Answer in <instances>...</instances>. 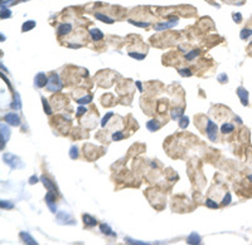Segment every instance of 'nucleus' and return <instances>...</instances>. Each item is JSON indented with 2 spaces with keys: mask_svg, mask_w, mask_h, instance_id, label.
<instances>
[{
  "mask_svg": "<svg viewBox=\"0 0 252 245\" xmlns=\"http://www.w3.org/2000/svg\"><path fill=\"white\" fill-rule=\"evenodd\" d=\"M3 161L8 165L11 170H22L25 167L24 162L20 160V157L15 156L14 154H4L3 155Z\"/></svg>",
  "mask_w": 252,
  "mask_h": 245,
  "instance_id": "obj_1",
  "label": "nucleus"
},
{
  "mask_svg": "<svg viewBox=\"0 0 252 245\" xmlns=\"http://www.w3.org/2000/svg\"><path fill=\"white\" fill-rule=\"evenodd\" d=\"M62 88H63V83H62V81H61L59 76L57 74V73L52 72L51 76H49V79H48L47 91H49V92H59Z\"/></svg>",
  "mask_w": 252,
  "mask_h": 245,
  "instance_id": "obj_2",
  "label": "nucleus"
},
{
  "mask_svg": "<svg viewBox=\"0 0 252 245\" xmlns=\"http://www.w3.org/2000/svg\"><path fill=\"white\" fill-rule=\"evenodd\" d=\"M10 134H11V131L7 122L0 125V148H1V151L5 148V145H7V142L10 138Z\"/></svg>",
  "mask_w": 252,
  "mask_h": 245,
  "instance_id": "obj_3",
  "label": "nucleus"
},
{
  "mask_svg": "<svg viewBox=\"0 0 252 245\" xmlns=\"http://www.w3.org/2000/svg\"><path fill=\"white\" fill-rule=\"evenodd\" d=\"M206 132H207V137L209 138L212 142H216V141H217V136H218V126L214 123L213 121L207 120Z\"/></svg>",
  "mask_w": 252,
  "mask_h": 245,
  "instance_id": "obj_4",
  "label": "nucleus"
},
{
  "mask_svg": "<svg viewBox=\"0 0 252 245\" xmlns=\"http://www.w3.org/2000/svg\"><path fill=\"white\" fill-rule=\"evenodd\" d=\"M178 20H179V19H178V16H169V20L155 24V30H158V32H162V30L170 29V28H173V27L176 25Z\"/></svg>",
  "mask_w": 252,
  "mask_h": 245,
  "instance_id": "obj_5",
  "label": "nucleus"
},
{
  "mask_svg": "<svg viewBox=\"0 0 252 245\" xmlns=\"http://www.w3.org/2000/svg\"><path fill=\"white\" fill-rule=\"evenodd\" d=\"M56 196H57L56 192L48 191V192L46 194V197H44L46 204H47V206H48V209L51 210V212H53V214H57V212H58V211H57V205H56Z\"/></svg>",
  "mask_w": 252,
  "mask_h": 245,
  "instance_id": "obj_6",
  "label": "nucleus"
},
{
  "mask_svg": "<svg viewBox=\"0 0 252 245\" xmlns=\"http://www.w3.org/2000/svg\"><path fill=\"white\" fill-rule=\"evenodd\" d=\"M4 121L7 122L9 126H13V127H19L22 125V120L19 117V114L15 113V112H9L4 116Z\"/></svg>",
  "mask_w": 252,
  "mask_h": 245,
  "instance_id": "obj_7",
  "label": "nucleus"
},
{
  "mask_svg": "<svg viewBox=\"0 0 252 245\" xmlns=\"http://www.w3.org/2000/svg\"><path fill=\"white\" fill-rule=\"evenodd\" d=\"M48 79H49V77H47V74H46L44 72H39V73H37L35 77H34V87H37V88L47 87V84H48Z\"/></svg>",
  "mask_w": 252,
  "mask_h": 245,
  "instance_id": "obj_8",
  "label": "nucleus"
},
{
  "mask_svg": "<svg viewBox=\"0 0 252 245\" xmlns=\"http://www.w3.org/2000/svg\"><path fill=\"white\" fill-rule=\"evenodd\" d=\"M57 221L59 224H66V225H75L76 221L71 218V215L66 211H58L57 212Z\"/></svg>",
  "mask_w": 252,
  "mask_h": 245,
  "instance_id": "obj_9",
  "label": "nucleus"
},
{
  "mask_svg": "<svg viewBox=\"0 0 252 245\" xmlns=\"http://www.w3.org/2000/svg\"><path fill=\"white\" fill-rule=\"evenodd\" d=\"M40 179V182L43 183V185H44V187L48 190V191H53V192H56L57 195H59V191H58V187L56 186V183H54L51 179H49V177H47V176H40L39 177Z\"/></svg>",
  "mask_w": 252,
  "mask_h": 245,
  "instance_id": "obj_10",
  "label": "nucleus"
},
{
  "mask_svg": "<svg viewBox=\"0 0 252 245\" xmlns=\"http://www.w3.org/2000/svg\"><path fill=\"white\" fill-rule=\"evenodd\" d=\"M236 92H237V96L239 98V101H241V103H242V106L247 107L248 106V96H250L248 91L245 87H242V85H239V87L236 89Z\"/></svg>",
  "mask_w": 252,
  "mask_h": 245,
  "instance_id": "obj_11",
  "label": "nucleus"
},
{
  "mask_svg": "<svg viewBox=\"0 0 252 245\" xmlns=\"http://www.w3.org/2000/svg\"><path fill=\"white\" fill-rule=\"evenodd\" d=\"M10 108L13 109V111H20L23 108V102H22V98H20V94L18 93V92H14L13 93V101L10 103Z\"/></svg>",
  "mask_w": 252,
  "mask_h": 245,
  "instance_id": "obj_12",
  "label": "nucleus"
},
{
  "mask_svg": "<svg viewBox=\"0 0 252 245\" xmlns=\"http://www.w3.org/2000/svg\"><path fill=\"white\" fill-rule=\"evenodd\" d=\"M19 238L22 239V241L24 244H28V245H38V241L29 234L27 231H20L19 232Z\"/></svg>",
  "mask_w": 252,
  "mask_h": 245,
  "instance_id": "obj_13",
  "label": "nucleus"
},
{
  "mask_svg": "<svg viewBox=\"0 0 252 245\" xmlns=\"http://www.w3.org/2000/svg\"><path fill=\"white\" fill-rule=\"evenodd\" d=\"M71 32H72V24H70V23H62V24H59L58 28H57V34L59 36L67 35Z\"/></svg>",
  "mask_w": 252,
  "mask_h": 245,
  "instance_id": "obj_14",
  "label": "nucleus"
},
{
  "mask_svg": "<svg viewBox=\"0 0 252 245\" xmlns=\"http://www.w3.org/2000/svg\"><path fill=\"white\" fill-rule=\"evenodd\" d=\"M202 243V238L197 231H192L187 238V244L189 245H198Z\"/></svg>",
  "mask_w": 252,
  "mask_h": 245,
  "instance_id": "obj_15",
  "label": "nucleus"
},
{
  "mask_svg": "<svg viewBox=\"0 0 252 245\" xmlns=\"http://www.w3.org/2000/svg\"><path fill=\"white\" fill-rule=\"evenodd\" d=\"M88 33H90V35H91L92 40H95V42H100V40L103 39V33H102L98 28H91V29L88 30Z\"/></svg>",
  "mask_w": 252,
  "mask_h": 245,
  "instance_id": "obj_16",
  "label": "nucleus"
},
{
  "mask_svg": "<svg viewBox=\"0 0 252 245\" xmlns=\"http://www.w3.org/2000/svg\"><path fill=\"white\" fill-rule=\"evenodd\" d=\"M82 220H83L84 225H86V226H88V228H93V226H96V225H97V220H96L93 216H91L90 214H83Z\"/></svg>",
  "mask_w": 252,
  "mask_h": 245,
  "instance_id": "obj_17",
  "label": "nucleus"
},
{
  "mask_svg": "<svg viewBox=\"0 0 252 245\" xmlns=\"http://www.w3.org/2000/svg\"><path fill=\"white\" fill-rule=\"evenodd\" d=\"M183 116H184V109L182 107L174 108L173 111L170 112V117H171V120H173V121H179L180 117H183Z\"/></svg>",
  "mask_w": 252,
  "mask_h": 245,
  "instance_id": "obj_18",
  "label": "nucleus"
},
{
  "mask_svg": "<svg viewBox=\"0 0 252 245\" xmlns=\"http://www.w3.org/2000/svg\"><path fill=\"white\" fill-rule=\"evenodd\" d=\"M100 231L102 232L103 235H108V236H114V238L116 236V232L110 228L107 224H101L100 225Z\"/></svg>",
  "mask_w": 252,
  "mask_h": 245,
  "instance_id": "obj_19",
  "label": "nucleus"
},
{
  "mask_svg": "<svg viewBox=\"0 0 252 245\" xmlns=\"http://www.w3.org/2000/svg\"><path fill=\"white\" fill-rule=\"evenodd\" d=\"M95 18L97 20H100L102 23H106V24H114L115 23V20L112 19V18H110V16L102 14V13H95Z\"/></svg>",
  "mask_w": 252,
  "mask_h": 245,
  "instance_id": "obj_20",
  "label": "nucleus"
},
{
  "mask_svg": "<svg viewBox=\"0 0 252 245\" xmlns=\"http://www.w3.org/2000/svg\"><path fill=\"white\" fill-rule=\"evenodd\" d=\"M146 128L149 130L150 132H155L160 128V123L156 121V120H150L146 122Z\"/></svg>",
  "mask_w": 252,
  "mask_h": 245,
  "instance_id": "obj_21",
  "label": "nucleus"
},
{
  "mask_svg": "<svg viewBox=\"0 0 252 245\" xmlns=\"http://www.w3.org/2000/svg\"><path fill=\"white\" fill-rule=\"evenodd\" d=\"M35 25H37L35 20H25L23 23V25H22V32L23 33L29 32V30H32L33 28H35Z\"/></svg>",
  "mask_w": 252,
  "mask_h": 245,
  "instance_id": "obj_22",
  "label": "nucleus"
},
{
  "mask_svg": "<svg viewBox=\"0 0 252 245\" xmlns=\"http://www.w3.org/2000/svg\"><path fill=\"white\" fill-rule=\"evenodd\" d=\"M92 101H93V96H92V94H87V96H84V97L78 98V99H77L76 102L78 103V105L86 106V105H88V103H91Z\"/></svg>",
  "mask_w": 252,
  "mask_h": 245,
  "instance_id": "obj_23",
  "label": "nucleus"
},
{
  "mask_svg": "<svg viewBox=\"0 0 252 245\" xmlns=\"http://www.w3.org/2000/svg\"><path fill=\"white\" fill-rule=\"evenodd\" d=\"M11 16V10H9L8 7L5 5H1V9H0V18L4 20V19H9Z\"/></svg>",
  "mask_w": 252,
  "mask_h": 245,
  "instance_id": "obj_24",
  "label": "nucleus"
},
{
  "mask_svg": "<svg viewBox=\"0 0 252 245\" xmlns=\"http://www.w3.org/2000/svg\"><path fill=\"white\" fill-rule=\"evenodd\" d=\"M40 99H42V105H43V109H44V113H46L47 116H51V114L53 113V109H52L51 106H49V103H48V101L46 99V97H42Z\"/></svg>",
  "mask_w": 252,
  "mask_h": 245,
  "instance_id": "obj_25",
  "label": "nucleus"
},
{
  "mask_svg": "<svg viewBox=\"0 0 252 245\" xmlns=\"http://www.w3.org/2000/svg\"><path fill=\"white\" fill-rule=\"evenodd\" d=\"M235 131V126H233L232 123H223L222 126H221V132H222L223 134H227V133H231Z\"/></svg>",
  "mask_w": 252,
  "mask_h": 245,
  "instance_id": "obj_26",
  "label": "nucleus"
},
{
  "mask_svg": "<svg viewBox=\"0 0 252 245\" xmlns=\"http://www.w3.org/2000/svg\"><path fill=\"white\" fill-rule=\"evenodd\" d=\"M199 50L198 49H193V50H189L187 54H185V60H188V62H192V60H194L197 57L199 56Z\"/></svg>",
  "mask_w": 252,
  "mask_h": 245,
  "instance_id": "obj_27",
  "label": "nucleus"
},
{
  "mask_svg": "<svg viewBox=\"0 0 252 245\" xmlns=\"http://www.w3.org/2000/svg\"><path fill=\"white\" fill-rule=\"evenodd\" d=\"M250 36H252V29H250V28H243L241 32H239V38L242 40H247Z\"/></svg>",
  "mask_w": 252,
  "mask_h": 245,
  "instance_id": "obj_28",
  "label": "nucleus"
},
{
  "mask_svg": "<svg viewBox=\"0 0 252 245\" xmlns=\"http://www.w3.org/2000/svg\"><path fill=\"white\" fill-rule=\"evenodd\" d=\"M127 22L131 24V25L135 27H139V28H149L150 27V23L149 22H136L134 19H127Z\"/></svg>",
  "mask_w": 252,
  "mask_h": 245,
  "instance_id": "obj_29",
  "label": "nucleus"
},
{
  "mask_svg": "<svg viewBox=\"0 0 252 245\" xmlns=\"http://www.w3.org/2000/svg\"><path fill=\"white\" fill-rule=\"evenodd\" d=\"M0 207L5 210H13L14 209V204L13 201H9V200H1L0 201Z\"/></svg>",
  "mask_w": 252,
  "mask_h": 245,
  "instance_id": "obj_30",
  "label": "nucleus"
},
{
  "mask_svg": "<svg viewBox=\"0 0 252 245\" xmlns=\"http://www.w3.org/2000/svg\"><path fill=\"white\" fill-rule=\"evenodd\" d=\"M129 57H131V58L136 59V60H144L145 57H146V54L139 53V52H129Z\"/></svg>",
  "mask_w": 252,
  "mask_h": 245,
  "instance_id": "obj_31",
  "label": "nucleus"
},
{
  "mask_svg": "<svg viewBox=\"0 0 252 245\" xmlns=\"http://www.w3.org/2000/svg\"><path fill=\"white\" fill-rule=\"evenodd\" d=\"M68 155H70V158L71 160H77L78 158V147L77 146H72L71 148H70V152H68Z\"/></svg>",
  "mask_w": 252,
  "mask_h": 245,
  "instance_id": "obj_32",
  "label": "nucleus"
},
{
  "mask_svg": "<svg viewBox=\"0 0 252 245\" xmlns=\"http://www.w3.org/2000/svg\"><path fill=\"white\" fill-rule=\"evenodd\" d=\"M178 123H179V127L182 128V130H185V128L189 126V117L183 116V117H180V120L178 121Z\"/></svg>",
  "mask_w": 252,
  "mask_h": 245,
  "instance_id": "obj_33",
  "label": "nucleus"
},
{
  "mask_svg": "<svg viewBox=\"0 0 252 245\" xmlns=\"http://www.w3.org/2000/svg\"><path fill=\"white\" fill-rule=\"evenodd\" d=\"M125 243L126 244H131V245H149V243H146V241L135 240V239H131V238H125Z\"/></svg>",
  "mask_w": 252,
  "mask_h": 245,
  "instance_id": "obj_34",
  "label": "nucleus"
},
{
  "mask_svg": "<svg viewBox=\"0 0 252 245\" xmlns=\"http://www.w3.org/2000/svg\"><path fill=\"white\" fill-rule=\"evenodd\" d=\"M111 138H112V141H115V142H117V141H122L125 138V134L122 133L121 131H116V132L112 133Z\"/></svg>",
  "mask_w": 252,
  "mask_h": 245,
  "instance_id": "obj_35",
  "label": "nucleus"
},
{
  "mask_svg": "<svg viewBox=\"0 0 252 245\" xmlns=\"http://www.w3.org/2000/svg\"><path fill=\"white\" fill-rule=\"evenodd\" d=\"M178 73H179V76L182 77H192L193 73L189 68H179L178 69Z\"/></svg>",
  "mask_w": 252,
  "mask_h": 245,
  "instance_id": "obj_36",
  "label": "nucleus"
},
{
  "mask_svg": "<svg viewBox=\"0 0 252 245\" xmlns=\"http://www.w3.org/2000/svg\"><path fill=\"white\" fill-rule=\"evenodd\" d=\"M206 206L209 207V209H218V207H219V204L217 203V201L212 200V199H207V200H206Z\"/></svg>",
  "mask_w": 252,
  "mask_h": 245,
  "instance_id": "obj_37",
  "label": "nucleus"
},
{
  "mask_svg": "<svg viewBox=\"0 0 252 245\" xmlns=\"http://www.w3.org/2000/svg\"><path fill=\"white\" fill-rule=\"evenodd\" d=\"M231 201H232V196H231V194H230V192H226L224 196H223L222 203H221V205H222V206H227V205L231 204Z\"/></svg>",
  "mask_w": 252,
  "mask_h": 245,
  "instance_id": "obj_38",
  "label": "nucleus"
},
{
  "mask_svg": "<svg viewBox=\"0 0 252 245\" xmlns=\"http://www.w3.org/2000/svg\"><path fill=\"white\" fill-rule=\"evenodd\" d=\"M112 116H114V112H107L105 116H103V118L101 121V127H105L108 123V121H110V118H111Z\"/></svg>",
  "mask_w": 252,
  "mask_h": 245,
  "instance_id": "obj_39",
  "label": "nucleus"
},
{
  "mask_svg": "<svg viewBox=\"0 0 252 245\" xmlns=\"http://www.w3.org/2000/svg\"><path fill=\"white\" fill-rule=\"evenodd\" d=\"M217 81L221 83V84H224L228 82V76H227V73H221V74L217 76Z\"/></svg>",
  "mask_w": 252,
  "mask_h": 245,
  "instance_id": "obj_40",
  "label": "nucleus"
},
{
  "mask_svg": "<svg viewBox=\"0 0 252 245\" xmlns=\"http://www.w3.org/2000/svg\"><path fill=\"white\" fill-rule=\"evenodd\" d=\"M86 111H87V108H86V106L79 105V107L76 109V117H81L82 114H84V113H86Z\"/></svg>",
  "mask_w": 252,
  "mask_h": 245,
  "instance_id": "obj_41",
  "label": "nucleus"
},
{
  "mask_svg": "<svg viewBox=\"0 0 252 245\" xmlns=\"http://www.w3.org/2000/svg\"><path fill=\"white\" fill-rule=\"evenodd\" d=\"M232 19H233V22H235V23L239 24V23L242 22V15H241V13H233V14H232Z\"/></svg>",
  "mask_w": 252,
  "mask_h": 245,
  "instance_id": "obj_42",
  "label": "nucleus"
},
{
  "mask_svg": "<svg viewBox=\"0 0 252 245\" xmlns=\"http://www.w3.org/2000/svg\"><path fill=\"white\" fill-rule=\"evenodd\" d=\"M0 76H1V79H3V81H4L5 83H7V85H8V88H9L10 91H13V92H14V89H13V85H11V83H10V81H9V79H8L7 77H5V76L3 74V73H1V74H0Z\"/></svg>",
  "mask_w": 252,
  "mask_h": 245,
  "instance_id": "obj_43",
  "label": "nucleus"
},
{
  "mask_svg": "<svg viewBox=\"0 0 252 245\" xmlns=\"http://www.w3.org/2000/svg\"><path fill=\"white\" fill-rule=\"evenodd\" d=\"M38 181H40V179L39 177H37L35 175H33V176H30L29 177V180H28V182H29V185H34V183H37Z\"/></svg>",
  "mask_w": 252,
  "mask_h": 245,
  "instance_id": "obj_44",
  "label": "nucleus"
},
{
  "mask_svg": "<svg viewBox=\"0 0 252 245\" xmlns=\"http://www.w3.org/2000/svg\"><path fill=\"white\" fill-rule=\"evenodd\" d=\"M16 1L15 0H1V5H5V7H8V5H14Z\"/></svg>",
  "mask_w": 252,
  "mask_h": 245,
  "instance_id": "obj_45",
  "label": "nucleus"
},
{
  "mask_svg": "<svg viewBox=\"0 0 252 245\" xmlns=\"http://www.w3.org/2000/svg\"><path fill=\"white\" fill-rule=\"evenodd\" d=\"M135 85H136V87H138L139 92H144V88H143V84H141V82H140V81H135Z\"/></svg>",
  "mask_w": 252,
  "mask_h": 245,
  "instance_id": "obj_46",
  "label": "nucleus"
},
{
  "mask_svg": "<svg viewBox=\"0 0 252 245\" xmlns=\"http://www.w3.org/2000/svg\"><path fill=\"white\" fill-rule=\"evenodd\" d=\"M68 47H70V48H72V49H79L82 45H81V44H75V43H70Z\"/></svg>",
  "mask_w": 252,
  "mask_h": 245,
  "instance_id": "obj_47",
  "label": "nucleus"
},
{
  "mask_svg": "<svg viewBox=\"0 0 252 245\" xmlns=\"http://www.w3.org/2000/svg\"><path fill=\"white\" fill-rule=\"evenodd\" d=\"M0 39H1V42H4L5 39H7V36H4V34L1 33V34H0Z\"/></svg>",
  "mask_w": 252,
  "mask_h": 245,
  "instance_id": "obj_48",
  "label": "nucleus"
},
{
  "mask_svg": "<svg viewBox=\"0 0 252 245\" xmlns=\"http://www.w3.org/2000/svg\"><path fill=\"white\" fill-rule=\"evenodd\" d=\"M236 121L238 122V123H239V125H241V123H242V120H241V117H237V116H236Z\"/></svg>",
  "mask_w": 252,
  "mask_h": 245,
  "instance_id": "obj_49",
  "label": "nucleus"
},
{
  "mask_svg": "<svg viewBox=\"0 0 252 245\" xmlns=\"http://www.w3.org/2000/svg\"><path fill=\"white\" fill-rule=\"evenodd\" d=\"M247 179H248V181H251V182H252V175H248V176H247Z\"/></svg>",
  "mask_w": 252,
  "mask_h": 245,
  "instance_id": "obj_50",
  "label": "nucleus"
},
{
  "mask_svg": "<svg viewBox=\"0 0 252 245\" xmlns=\"http://www.w3.org/2000/svg\"><path fill=\"white\" fill-rule=\"evenodd\" d=\"M151 167H153V169H155V167H156V165H155V162H151Z\"/></svg>",
  "mask_w": 252,
  "mask_h": 245,
  "instance_id": "obj_51",
  "label": "nucleus"
},
{
  "mask_svg": "<svg viewBox=\"0 0 252 245\" xmlns=\"http://www.w3.org/2000/svg\"><path fill=\"white\" fill-rule=\"evenodd\" d=\"M19 1H22V3H24V1H28V0H19Z\"/></svg>",
  "mask_w": 252,
  "mask_h": 245,
  "instance_id": "obj_52",
  "label": "nucleus"
}]
</instances>
